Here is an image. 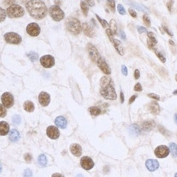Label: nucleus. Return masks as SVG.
<instances>
[{
    "instance_id": "obj_1",
    "label": "nucleus",
    "mask_w": 177,
    "mask_h": 177,
    "mask_svg": "<svg viewBox=\"0 0 177 177\" xmlns=\"http://www.w3.org/2000/svg\"><path fill=\"white\" fill-rule=\"evenodd\" d=\"M29 14L37 20L45 18L48 14V8L45 3L40 0L29 1L25 5Z\"/></svg>"
},
{
    "instance_id": "obj_2",
    "label": "nucleus",
    "mask_w": 177,
    "mask_h": 177,
    "mask_svg": "<svg viewBox=\"0 0 177 177\" xmlns=\"http://www.w3.org/2000/svg\"><path fill=\"white\" fill-rule=\"evenodd\" d=\"M100 94L104 98L107 100H115L117 95L114 88L113 82L109 77L104 76L100 80Z\"/></svg>"
},
{
    "instance_id": "obj_3",
    "label": "nucleus",
    "mask_w": 177,
    "mask_h": 177,
    "mask_svg": "<svg viewBox=\"0 0 177 177\" xmlns=\"http://www.w3.org/2000/svg\"><path fill=\"white\" fill-rule=\"evenodd\" d=\"M66 26L68 31L74 35H78L81 32V24L76 18H67L66 20Z\"/></svg>"
},
{
    "instance_id": "obj_4",
    "label": "nucleus",
    "mask_w": 177,
    "mask_h": 177,
    "mask_svg": "<svg viewBox=\"0 0 177 177\" xmlns=\"http://www.w3.org/2000/svg\"><path fill=\"white\" fill-rule=\"evenodd\" d=\"M7 16L10 18H18L24 15L25 10L20 5H12L6 11Z\"/></svg>"
},
{
    "instance_id": "obj_5",
    "label": "nucleus",
    "mask_w": 177,
    "mask_h": 177,
    "mask_svg": "<svg viewBox=\"0 0 177 177\" xmlns=\"http://www.w3.org/2000/svg\"><path fill=\"white\" fill-rule=\"evenodd\" d=\"M49 14L53 20L56 21H59L64 18L65 14L60 7L57 5H54L50 7Z\"/></svg>"
},
{
    "instance_id": "obj_6",
    "label": "nucleus",
    "mask_w": 177,
    "mask_h": 177,
    "mask_svg": "<svg viewBox=\"0 0 177 177\" xmlns=\"http://www.w3.org/2000/svg\"><path fill=\"white\" fill-rule=\"evenodd\" d=\"M6 42L11 44L18 45L22 42V38L18 33L15 32H8L4 35Z\"/></svg>"
},
{
    "instance_id": "obj_7",
    "label": "nucleus",
    "mask_w": 177,
    "mask_h": 177,
    "mask_svg": "<svg viewBox=\"0 0 177 177\" xmlns=\"http://www.w3.org/2000/svg\"><path fill=\"white\" fill-rule=\"evenodd\" d=\"M40 62L44 68H52L55 65V58L50 55H44L40 58Z\"/></svg>"
},
{
    "instance_id": "obj_8",
    "label": "nucleus",
    "mask_w": 177,
    "mask_h": 177,
    "mask_svg": "<svg viewBox=\"0 0 177 177\" xmlns=\"http://www.w3.org/2000/svg\"><path fill=\"white\" fill-rule=\"evenodd\" d=\"M1 101L3 106L7 109L12 107L14 104V96L9 92H5L2 95Z\"/></svg>"
},
{
    "instance_id": "obj_9",
    "label": "nucleus",
    "mask_w": 177,
    "mask_h": 177,
    "mask_svg": "<svg viewBox=\"0 0 177 177\" xmlns=\"http://www.w3.org/2000/svg\"><path fill=\"white\" fill-rule=\"evenodd\" d=\"M87 51L88 55L91 58L92 61L94 63H97L99 59L100 58V55L96 48L91 43H88L87 45Z\"/></svg>"
},
{
    "instance_id": "obj_10",
    "label": "nucleus",
    "mask_w": 177,
    "mask_h": 177,
    "mask_svg": "<svg viewBox=\"0 0 177 177\" xmlns=\"http://www.w3.org/2000/svg\"><path fill=\"white\" fill-rule=\"evenodd\" d=\"M26 31L29 35L32 37H37L40 35V28L37 23L32 22L27 25Z\"/></svg>"
},
{
    "instance_id": "obj_11",
    "label": "nucleus",
    "mask_w": 177,
    "mask_h": 177,
    "mask_svg": "<svg viewBox=\"0 0 177 177\" xmlns=\"http://www.w3.org/2000/svg\"><path fill=\"white\" fill-rule=\"evenodd\" d=\"M170 149L166 146H160L155 149V155L158 158L166 157L170 154Z\"/></svg>"
},
{
    "instance_id": "obj_12",
    "label": "nucleus",
    "mask_w": 177,
    "mask_h": 177,
    "mask_svg": "<svg viewBox=\"0 0 177 177\" xmlns=\"http://www.w3.org/2000/svg\"><path fill=\"white\" fill-rule=\"evenodd\" d=\"M81 167L85 170H90L94 166V162L91 157L88 156H83L80 160Z\"/></svg>"
},
{
    "instance_id": "obj_13",
    "label": "nucleus",
    "mask_w": 177,
    "mask_h": 177,
    "mask_svg": "<svg viewBox=\"0 0 177 177\" xmlns=\"http://www.w3.org/2000/svg\"><path fill=\"white\" fill-rule=\"evenodd\" d=\"M82 29L83 33L88 37L93 38L95 35V32L93 27L88 22H83L82 25Z\"/></svg>"
},
{
    "instance_id": "obj_14",
    "label": "nucleus",
    "mask_w": 177,
    "mask_h": 177,
    "mask_svg": "<svg viewBox=\"0 0 177 177\" xmlns=\"http://www.w3.org/2000/svg\"><path fill=\"white\" fill-rule=\"evenodd\" d=\"M46 134L49 137L53 140H56L58 138L60 135L59 131L57 127L51 125L48 127L46 129Z\"/></svg>"
},
{
    "instance_id": "obj_15",
    "label": "nucleus",
    "mask_w": 177,
    "mask_h": 177,
    "mask_svg": "<svg viewBox=\"0 0 177 177\" xmlns=\"http://www.w3.org/2000/svg\"><path fill=\"white\" fill-rule=\"evenodd\" d=\"M97 65L104 74L106 75L111 74V68L109 66V64L106 63V62L105 61V59L102 57H100L99 59L97 62Z\"/></svg>"
},
{
    "instance_id": "obj_16",
    "label": "nucleus",
    "mask_w": 177,
    "mask_h": 177,
    "mask_svg": "<svg viewBox=\"0 0 177 177\" xmlns=\"http://www.w3.org/2000/svg\"><path fill=\"white\" fill-rule=\"evenodd\" d=\"M38 99L40 105L44 107L48 106L49 104L50 103V96L49 94L46 92H41L39 95Z\"/></svg>"
},
{
    "instance_id": "obj_17",
    "label": "nucleus",
    "mask_w": 177,
    "mask_h": 177,
    "mask_svg": "<svg viewBox=\"0 0 177 177\" xmlns=\"http://www.w3.org/2000/svg\"><path fill=\"white\" fill-rule=\"evenodd\" d=\"M148 109L151 114L154 115L159 114L160 112V107L159 104L155 101H153L149 104Z\"/></svg>"
},
{
    "instance_id": "obj_18",
    "label": "nucleus",
    "mask_w": 177,
    "mask_h": 177,
    "mask_svg": "<svg viewBox=\"0 0 177 177\" xmlns=\"http://www.w3.org/2000/svg\"><path fill=\"white\" fill-rule=\"evenodd\" d=\"M146 166L147 169L151 172L156 170L159 167V163L157 160L154 159H148L146 162Z\"/></svg>"
},
{
    "instance_id": "obj_19",
    "label": "nucleus",
    "mask_w": 177,
    "mask_h": 177,
    "mask_svg": "<svg viewBox=\"0 0 177 177\" xmlns=\"http://www.w3.org/2000/svg\"><path fill=\"white\" fill-rule=\"evenodd\" d=\"M55 124L61 129H65L67 126V120L63 116H58L55 119Z\"/></svg>"
},
{
    "instance_id": "obj_20",
    "label": "nucleus",
    "mask_w": 177,
    "mask_h": 177,
    "mask_svg": "<svg viewBox=\"0 0 177 177\" xmlns=\"http://www.w3.org/2000/svg\"><path fill=\"white\" fill-rule=\"evenodd\" d=\"M70 151L76 156H80L82 154V148L79 144L74 143L70 146Z\"/></svg>"
},
{
    "instance_id": "obj_21",
    "label": "nucleus",
    "mask_w": 177,
    "mask_h": 177,
    "mask_svg": "<svg viewBox=\"0 0 177 177\" xmlns=\"http://www.w3.org/2000/svg\"><path fill=\"white\" fill-rule=\"evenodd\" d=\"M112 43L114 44V47L116 49V50L117 51L118 54L120 56H123L124 54V51L122 43L119 40L114 39Z\"/></svg>"
},
{
    "instance_id": "obj_22",
    "label": "nucleus",
    "mask_w": 177,
    "mask_h": 177,
    "mask_svg": "<svg viewBox=\"0 0 177 177\" xmlns=\"http://www.w3.org/2000/svg\"><path fill=\"white\" fill-rule=\"evenodd\" d=\"M20 138V133L16 129H12L9 133V139L11 142H17Z\"/></svg>"
},
{
    "instance_id": "obj_23",
    "label": "nucleus",
    "mask_w": 177,
    "mask_h": 177,
    "mask_svg": "<svg viewBox=\"0 0 177 177\" xmlns=\"http://www.w3.org/2000/svg\"><path fill=\"white\" fill-rule=\"evenodd\" d=\"M9 131V124L5 121H1L0 122V134H1V136L7 135Z\"/></svg>"
},
{
    "instance_id": "obj_24",
    "label": "nucleus",
    "mask_w": 177,
    "mask_h": 177,
    "mask_svg": "<svg viewBox=\"0 0 177 177\" xmlns=\"http://www.w3.org/2000/svg\"><path fill=\"white\" fill-rule=\"evenodd\" d=\"M130 3L129 5H130L132 7H134L135 9H137L138 11L141 12H148V9L145 6H144L141 3H138L136 2H129Z\"/></svg>"
},
{
    "instance_id": "obj_25",
    "label": "nucleus",
    "mask_w": 177,
    "mask_h": 177,
    "mask_svg": "<svg viewBox=\"0 0 177 177\" xmlns=\"http://www.w3.org/2000/svg\"><path fill=\"white\" fill-rule=\"evenodd\" d=\"M25 110L28 112H32L35 110V105L31 101L27 100L25 102L23 105Z\"/></svg>"
},
{
    "instance_id": "obj_26",
    "label": "nucleus",
    "mask_w": 177,
    "mask_h": 177,
    "mask_svg": "<svg viewBox=\"0 0 177 177\" xmlns=\"http://www.w3.org/2000/svg\"><path fill=\"white\" fill-rule=\"evenodd\" d=\"M129 130L130 133H132L133 135H140L141 133V129L140 127L136 124H133L131 125L129 128Z\"/></svg>"
},
{
    "instance_id": "obj_27",
    "label": "nucleus",
    "mask_w": 177,
    "mask_h": 177,
    "mask_svg": "<svg viewBox=\"0 0 177 177\" xmlns=\"http://www.w3.org/2000/svg\"><path fill=\"white\" fill-rule=\"evenodd\" d=\"M109 30H111L112 33L114 35H116L117 34V22L114 19H111L109 21Z\"/></svg>"
},
{
    "instance_id": "obj_28",
    "label": "nucleus",
    "mask_w": 177,
    "mask_h": 177,
    "mask_svg": "<svg viewBox=\"0 0 177 177\" xmlns=\"http://www.w3.org/2000/svg\"><path fill=\"white\" fill-rule=\"evenodd\" d=\"M80 6H81V10L84 16H87L88 11H89V7H88V5L87 2L85 1H81Z\"/></svg>"
},
{
    "instance_id": "obj_29",
    "label": "nucleus",
    "mask_w": 177,
    "mask_h": 177,
    "mask_svg": "<svg viewBox=\"0 0 177 177\" xmlns=\"http://www.w3.org/2000/svg\"><path fill=\"white\" fill-rule=\"evenodd\" d=\"M38 161L40 166H44V167L46 166L48 163V160H47L46 156L44 155V154H42L39 156Z\"/></svg>"
},
{
    "instance_id": "obj_30",
    "label": "nucleus",
    "mask_w": 177,
    "mask_h": 177,
    "mask_svg": "<svg viewBox=\"0 0 177 177\" xmlns=\"http://www.w3.org/2000/svg\"><path fill=\"white\" fill-rule=\"evenodd\" d=\"M88 110L91 114H92L93 116H98L101 114V109L98 107H95V106L90 107Z\"/></svg>"
},
{
    "instance_id": "obj_31",
    "label": "nucleus",
    "mask_w": 177,
    "mask_h": 177,
    "mask_svg": "<svg viewBox=\"0 0 177 177\" xmlns=\"http://www.w3.org/2000/svg\"><path fill=\"white\" fill-rule=\"evenodd\" d=\"M170 152L173 156L176 157L177 156V145L175 143H171L170 144Z\"/></svg>"
},
{
    "instance_id": "obj_32",
    "label": "nucleus",
    "mask_w": 177,
    "mask_h": 177,
    "mask_svg": "<svg viewBox=\"0 0 177 177\" xmlns=\"http://www.w3.org/2000/svg\"><path fill=\"white\" fill-rule=\"evenodd\" d=\"M27 56L30 58V59H31L32 62H35L37 60L38 58V55L37 53L33 51H31L30 53H29L27 54Z\"/></svg>"
},
{
    "instance_id": "obj_33",
    "label": "nucleus",
    "mask_w": 177,
    "mask_h": 177,
    "mask_svg": "<svg viewBox=\"0 0 177 177\" xmlns=\"http://www.w3.org/2000/svg\"><path fill=\"white\" fill-rule=\"evenodd\" d=\"M107 5L112 12H114V13L116 11V6H115V1H114V0L107 1Z\"/></svg>"
},
{
    "instance_id": "obj_34",
    "label": "nucleus",
    "mask_w": 177,
    "mask_h": 177,
    "mask_svg": "<svg viewBox=\"0 0 177 177\" xmlns=\"http://www.w3.org/2000/svg\"><path fill=\"white\" fill-rule=\"evenodd\" d=\"M142 19H143V21L144 22V24L146 25L147 26H151V20H150V18L149 17L147 14H143V16H142Z\"/></svg>"
},
{
    "instance_id": "obj_35",
    "label": "nucleus",
    "mask_w": 177,
    "mask_h": 177,
    "mask_svg": "<svg viewBox=\"0 0 177 177\" xmlns=\"http://www.w3.org/2000/svg\"><path fill=\"white\" fill-rule=\"evenodd\" d=\"M95 16H96L97 19L99 20V21L100 22L101 25H102V26H103L104 28L106 29V28H107L109 26V25L108 22H107L106 20L101 19V18H100V17H99L97 14H95Z\"/></svg>"
},
{
    "instance_id": "obj_36",
    "label": "nucleus",
    "mask_w": 177,
    "mask_h": 177,
    "mask_svg": "<svg viewBox=\"0 0 177 177\" xmlns=\"http://www.w3.org/2000/svg\"><path fill=\"white\" fill-rule=\"evenodd\" d=\"M154 125V122L153 121H146L143 124V127L146 129H151Z\"/></svg>"
},
{
    "instance_id": "obj_37",
    "label": "nucleus",
    "mask_w": 177,
    "mask_h": 177,
    "mask_svg": "<svg viewBox=\"0 0 177 177\" xmlns=\"http://www.w3.org/2000/svg\"><path fill=\"white\" fill-rule=\"evenodd\" d=\"M154 52H155V55H156L160 60L162 62V63H165L166 61V58L165 57H164L163 55H162L161 53L159 52L158 51L156 50V49H154Z\"/></svg>"
},
{
    "instance_id": "obj_38",
    "label": "nucleus",
    "mask_w": 177,
    "mask_h": 177,
    "mask_svg": "<svg viewBox=\"0 0 177 177\" xmlns=\"http://www.w3.org/2000/svg\"><path fill=\"white\" fill-rule=\"evenodd\" d=\"M0 109H1V111H0L1 117L3 118L7 114V110L6 109L5 106H3L2 104L0 105Z\"/></svg>"
},
{
    "instance_id": "obj_39",
    "label": "nucleus",
    "mask_w": 177,
    "mask_h": 177,
    "mask_svg": "<svg viewBox=\"0 0 177 177\" xmlns=\"http://www.w3.org/2000/svg\"><path fill=\"white\" fill-rule=\"evenodd\" d=\"M117 10H118V13L120 14V15L124 16L126 14V11L125 10L124 8L121 4H118L117 6Z\"/></svg>"
},
{
    "instance_id": "obj_40",
    "label": "nucleus",
    "mask_w": 177,
    "mask_h": 177,
    "mask_svg": "<svg viewBox=\"0 0 177 177\" xmlns=\"http://www.w3.org/2000/svg\"><path fill=\"white\" fill-rule=\"evenodd\" d=\"M12 122L15 124H19L21 123V117L19 115H15L12 118Z\"/></svg>"
},
{
    "instance_id": "obj_41",
    "label": "nucleus",
    "mask_w": 177,
    "mask_h": 177,
    "mask_svg": "<svg viewBox=\"0 0 177 177\" xmlns=\"http://www.w3.org/2000/svg\"><path fill=\"white\" fill-rule=\"evenodd\" d=\"M137 31L138 33L140 34H142L143 33H148V30L147 29L144 27L142 26H137Z\"/></svg>"
},
{
    "instance_id": "obj_42",
    "label": "nucleus",
    "mask_w": 177,
    "mask_h": 177,
    "mask_svg": "<svg viewBox=\"0 0 177 177\" xmlns=\"http://www.w3.org/2000/svg\"><path fill=\"white\" fill-rule=\"evenodd\" d=\"M106 32L107 33V35H108V37L109 38L110 41H111L112 43H113V42H114V34L112 33V32L111 31V30H109V29H107V30H106Z\"/></svg>"
},
{
    "instance_id": "obj_43",
    "label": "nucleus",
    "mask_w": 177,
    "mask_h": 177,
    "mask_svg": "<svg viewBox=\"0 0 177 177\" xmlns=\"http://www.w3.org/2000/svg\"><path fill=\"white\" fill-rule=\"evenodd\" d=\"M32 175H33L32 172L30 169L27 168L25 170L24 173V177H32Z\"/></svg>"
},
{
    "instance_id": "obj_44",
    "label": "nucleus",
    "mask_w": 177,
    "mask_h": 177,
    "mask_svg": "<svg viewBox=\"0 0 177 177\" xmlns=\"http://www.w3.org/2000/svg\"><path fill=\"white\" fill-rule=\"evenodd\" d=\"M147 35H148V38L149 40H152L153 42H154V43H156V44H157V40H156V38H155V37H154V35H153V33H152V32H148V33H147Z\"/></svg>"
},
{
    "instance_id": "obj_45",
    "label": "nucleus",
    "mask_w": 177,
    "mask_h": 177,
    "mask_svg": "<svg viewBox=\"0 0 177 177\" xmlns=\"http://www.w3.org/2000/svg\"><path fill=\"white\" fill-rule=\"evenodd\" d=\"M6 18V13L5 9L1 8V22H2Z\"/></svg>"
},
{
    "instance_id": "obj_46",
    "label": "nucleus",
    "mask_w": 177,
    "mask_h": 177,
    "mask_svg": "<svg viewBox=\"0 0 177 177\" xmlns=\"http://www.w3.org/2000/svg\"><path fill=\"white\" fill-rule=\"evenodd\" d=\"M25 160L26 161L27 163H30L32 159V157L31 156V154L30 153H26L25 155H24Z\"/></svg>"
},
{
    "instance_id": "obj_47",
    "label": "nucleus",
    "mask_w": 177,
    "mask_h": 177,
    "mask_svg": "<svg viewBox=\"0 0 177 177\" xmlns=\"http://www.w3.org/2000/svg\"><path fill=\"white\" fill-rule=\"evenodd\" d=\"M128 12H129L130 15L133 18H136L137 17V14L136 12L135 11L133 10V8H129V9H128Z\"/></svg>"
},
{
    "instance_id": "obj_48",
    "label": "nucleus",
    "mask_w": 177,
    "mask_h": 177,
    "mask_svg": "<svg viewBox=\"0 0 177 177\" xmlns=\"http://www.w3.org/2000/svg\"><path fill=\"white\" fill-rule=\"evenodd\" d=\"M134 90L136 92H141L142 91V87L141 83L139 82L136 83L134 87Z\"/></svg>"
},
{
    "instance_id": "obj_49",
    "label": "nucleus",
    "mask_w": 177,
    "mask_h": 177,
    "mask_svg": "<svg viewBox=\"0 0 177 177\" xmlns=\"http://www.w3.org/2000/svg\"><path fill=\"white\" fill-rule=\"evenodd\" d=\"M174 1H170L168 2L167 3L166 6L168 8V11L170 12H172V9Z\"/></svg>"
},
{
    "instance_id": "obj_50",
    "label": "nucleus",
    "mask_w": 177,
    "mask_h": 177,
    "mask_svg": "<svg viewBox=\"0 0 177 177\" xmlns=\"http://www.w3.org/2000/svg\"><path fill=\"white\" fill-rule=\"evenodd\" d=\"M121 72L123 74L124 76H127L128 74V71L127 67L125 65H122V68H121Z\"/></svg>"
},
{
    "instance_id": "obj_51",
    "label": "nucleus",
    "mask_w": 177,
    "mask_h": 177,
    "mask_svg": "<svg viewBox=\"0 0 177 177\" xmlns=\"http://www.w3.org/2000/svg\"><path fill=\"white\" fill-rule=\"evenodd\" d=\"M147 44H148V46H149V48H150L151 49H154V48L155 44H156L154 42H153L152 40H151L149 38H148L147 39Z\"/></svg>"
},
{
    "instance_id": "obj_52",
    "label": "nucleus",
    "mask_w": 177,
    "mask_h": 177,
    "mask_svg": "<svg viewBox=\"0 0 177 177\" xmlns=\"http://www.w3.org/2000/svg\"><path fill=\"white\" fill-rule=\"evenodd\" d=\"M162 29L164 30V31H165L167 35H168L170 36V37H173V34L172 32H170V30L167 27L165 26H164V25H162Z\"/></svg>"
},
{
    "instance_id": "obj_53",
    "label": "nucleus",
    "mask_w": 177,
    "mask_h": 177,
    "mask_svg": "<svg viewBox=\"0 0 177 177\" xmlns=\"http://www.w3.org/2000/svg\"><path fill=\"white\" fill-rule=\"evenodd\" d=\"M148 96L151 98L154 99L156 100H160V96L157 95V94H154V93H151V94H148Z\"/></svg>"
},
{
    "instance_id": "obj_54",
    "label": "nucleus",
    "mask_w": 177,
    "mask_h": 177,
    "mask_svg": "<svg viewBox=\"0 0 177 177\" xmlns=\"http://www.w3.org/2000/svg\"><path fill=\"white\" fill-rule=\"evenodd\" d=\"M140 77V71L138 69H136L134 72V77L136 80H137L139 79Z\"/></svg>"
},
{
    "instance_id": "obj_55",
    "label": "nucleus",
    "mask_w": 177,
    "mask_h": 177,
    "mask_svg": "<svg viewBox=\"0 0 177 177\" xmlns=\"http://www.w3.org/2000/svg\"><path fill=\"white\" fill-rule=\"evenodd\" d=\"M137 95H133V96H131V98L129 99V104H131L132 103H133V102L135 101V100L137 98Z\"/></svg>"
},
{
    "instance_id": "obj_56",
    "label": "nucleus",
    "mask_w": 177,
    "mask_h": 177,
    "mask_svg": "<svg viewBox=\"0 0 177 177\" xmlns=\"http://www.w3.org/2000/svg\"><path fill=\"white\" fill-rule=\"evenodd\" d=\"M120 98L121 103L123 104L124 102V93H123V92L122 91L120 92Z\"/></svg>"
},
{
    "instance_id": "obj_57",
    "label": "nucleus",
    "mask_w": 177,
    "mask_h": 177,
    "mask_svg": "<svg viewBox=\"0 0 177 177\" xmlns=\"http://www.w3.org/2000/svg\"><path fill=\"white\" fill-rule=\"evenodd\" d=\"M120 37L122 38V39L123 40H126V35H125V33L122 31H120Z\"/></svg>"
},
{
    "instance_id": "obj_58",
    "label": "nucleus",
    "mask_w": 177,
    "mask_h": 177,
    "mask_svg": "<svg viewBox=\"0 0 177 177\" xmlns=\"http://www.w3.org/2000/svg\"><path fill=\"white\" fill-rule=\"evenodd\" d=\"M86 2L88 3V5L90 6V7H93L94 6V1H86Z\"/></svg>"
},
{
    "instance_id": "obj_59",
    "label": "nucleus",
    "mask_w": 177,
    "mask_h": 177,
    "mask_svg": "<svg viewBox=\"0 0 177 177\" xmlns=\"http://www.w3.org/2000/svg\"><path fill=\"white\" fill-rule=\"evenodd\" d=\"M52 177H64V176L61 174H60V173H56L53 174Z\"/></svg>"
},
{
    "instance_id": "obj_60",
    "label": "nucleus",
    "mask_w": 177,
    "mask_h": 177,
    "mask_svg": "<svg viewBox=\"0 0 177 177\" xmlns=\"http://www.w3.org/2000/svg\"><path fill=\"white\" fill-rule=\"evenodd\" d=\"M169 43H170V45H175V42H173L172 40H169Z\"/></svg>"
},
{
    "instance_id": "obj_61",
    "label": "nucleus",
    "mask_w": 177,
    "mask_h": 177,
    "mask_svg": "<svg viewBox=\"0 0 177 177\" xmlns=\"http://www.w3.org/2000/svg\"><path fill=\"white\" fill-rule=\"evenodd\" d=\"M175 120L177 123V114H175Z\"/></svg>"
},
{
    "instance_id": "obj_62",
    "label": "nucleus",
    "mask_w": 177,
    "mask_h": 177,
    "mask_svg": "<svg viewBox=\"0 0 177 177\" xmlns=\"http://www.w3.org/2000/svg\"><path fill=\"white\" fill-rule=\"evenodd\" d=\"M173 94H177V90H175V91H174V92H173Z\"/></svg>"
},
{
    "instance_id": "obj_63",
    "label": "nucleus",
    "mask_w": 177,
    "mask_h": 177,
    "mask_svg": "<svg viewBox=\"0 0 177 177\" xmlns=\"http://www.w3.org/2000/svg\"><path fill=\"white\" fill-rule=\"evenodd\" d=\"M175 80L177 81V74L175 75Z\"/></svg>"
},
{
    "instance_id": "obj_64",
    "label": "nucleus",
    "mask_w": 177,
    "mask_h": 177,
    "mask_svg": "<svg viewBox=\"0 0 177 177\" xmlns=\"http://www.w3.org/2000/svg\"><path fill=\"white\" fill-rule=\"evenodd\" d=\"M175 177H177V173L175 175Z\"/></svg>"
}]
</instances>
